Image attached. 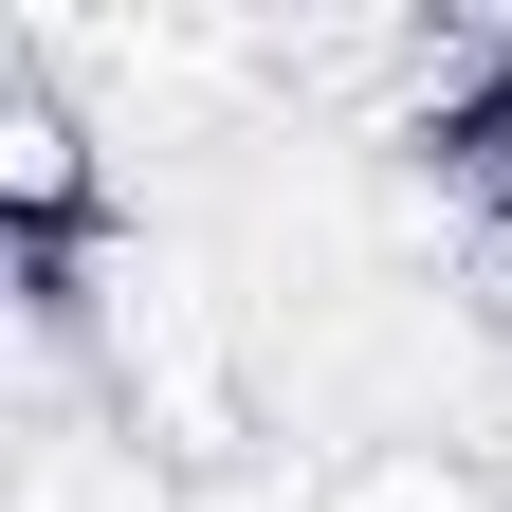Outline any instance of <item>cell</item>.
<instances>
[{
  "label": "cell",
  "mask_w": 512,
  "mask_h": 512,
  "mask_svg": "<svg viewBox=\"0 0 512 512\" xmlns=\"http://www.w3.org/2000/svg\"><path fill=\"white\" fill-rule=\"evenodd\" d=\"M0 238H19V275L110 256V128H92V92L55 74L37 37L0 55Z\"/></svg>",
  "instance_id": "6da1fadb"
},
{
  "label": "cell",
  "mask_w": 512,
  "mask_h": 512,
  "mask_svg": "<svg viewBox=\"0 0 512 512\" xmlns=\"http://www.w3.org/2000/svg\"><path fill=\"white\" fill-rule=\"evenodd\" d=\"M476 256H494V293H512V202H494V220H476Z\"/></svg>",
  "instance_id": "3957f363"
},
{
  "label": "cell",
  "mask_w": 512,
  "mask_h": 512,
  "mask_svg": "<svg viewBox=\"0 0 512 512\" xmlns=\"http://www.w3.org/2000/svg\"><path fill=\"white\" fill-rule=\"evenodd\" d=\"M330 512H512V476L476 439H439V421H384V439L330 458Z\"/></svg>",
  "instance_id": "7a4b0ae2"
}]
</instances>
